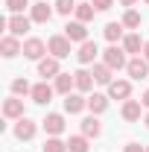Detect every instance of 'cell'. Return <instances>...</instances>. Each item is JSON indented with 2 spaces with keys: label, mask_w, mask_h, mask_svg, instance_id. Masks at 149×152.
Here are the masks:
<instances>
[{
  "label": "cell",
  "mask_w": 149,
  "mask_h": 152,
  "mask_svg": "<svg viewBox=\"0 0 149 152\" xmlns=\"http://www.w3.org/2000/svg\"><path fill=\"white\" fill-rule=\"evenodd\" d=\"M102 61L111 67V70H120V67H126L129 61H126V50L123 47H117V44H111L105 53H102Z\"/></svg>",
  "instance_id": "obj_1"
},
{
  "label": "cell",
  "mask_w": 149,
  "mask_h": 152,
  "mask_svg": "<svg viewBox=\"0 0 149 152\" xmlns=\"http://www.w3.org/2000/svg\"><path fill=\"white\" fill-rule=\"evenodd\" d=\"M47 50H50L56 58H67L70 56V38L67 35H53L50 41H47Z\"/></svg>",
  "instance_id": "obj_2"
},
{
  "label": "cell",
  "mask_w": 149,
  "mask_h": 152,
  "mask_svg": "<svg viewBox=\"0 0 149 152\" xmlns=\"http://www.w3.org/2000/svg\"><path fill=\"white\" fill-rule=\"evenodd\" d=\"M44 50H47V44H44L41 38H26V41H23V56L32 58V61H41V58H44Z\"/></svg>",
  "instance_id": "obj_3"
},
{
  "label": "cell",
  "mask_w": 149,
  "mask_h": 152,
  "mask_svg": "<svg viewBox=\"0 0 149 152\" xmlns=\"http://www.w3.org/2000/svg\"><path fill=\"white\" fill-rule=\"evenodd\" d=\"M29 20H32V18H23V15H12V18L6 20V29H9V35H15V38L26 35V32H29Z\"/></svg>",
  "instance_id": "obj_4"
},
{
  "label": "cell",
  "mask_w": 149,
  "mask_h": 152,
  "mask_svg": "<svg viewBox=\"0 0 149 152\" xmlns=\"http://www.w3.org/2000/svg\"><path fill=\"white\" fill-rule=\"evenodd\" d=\"M0 53H3L6 58H15L18 53H23V44H20L15 35H3L0 38Z\"/></svg>",
  "instance_id": "obj_5"
},
{
  "label": "cell",
  "mask_w": 149,
  "mask_h": 152,
  "mask_svg": "<svg viewBox=\"0 0 149 152\" xmlns=\"http://www.w3.org/2000/svg\"><path fill=\"white\" fill-rule=\"evenodd\" d=\"M41 123H44V132L50 134V137H58V134L64 132V117L61 114H47Z\"/></svg>",
  "instance_id": "obj_6"
},
{
  "label": "cell",
  "mask_w": 149,
  "mask_h": 152,
  "mask_svg": "<svg viewBox=\"0 0 149 152\" xmlns=\"http://www.w3.org/2000/svg\"><path fill=\"white\" fill-rule=\"evenodd\" d=\"M64 35L70 38V41L85 44V41H88V29H85V23H82V20H70V23L64 26Z\"/></svg>",
  "instance_id": "obj_7"
},
{
  "label": "cell",
  "mask_w": 149,
  "mask_h": 152,
  "mask_svg": "<svg viewBox=\"0 0 149 152\" xmlns=\"http://www.w3.org/2000/svg\"><path fill=\"white\" fill-rule=\"evenodd\" d=\"M61 70H58V58L50 56V58H41L38 61V76H44V82L47 79H53V76H58Z\"/></svg>",
  "instance_id": "obj_8"
},
{
  "label": "cell",
  "mask_w": 149,
  "mask_h": 152,
  "mask_svg": "<svg viewBox=\"0 0 149 152\" xmlns=\"http://www.w3.org/2000/svg\"><path fill=\"white\" fill-rule=\"evenodd\" d=\"M35 129L38 126L29 120V117H20L18 126H15V137H18V140H32V137H35Z\"/></svg>",
  "instance_id": "obj_9"
},
{
  "label": "cell",
  "mask_w": 149,
  "mask_h": 152,
  "mask_svg": "<svg viewBox=\"0 0 149 152\" xmlns=\"http://www.w3.org/2000/svg\"><path fill=\"white\" fill-rule=\"evenodd\" d=\"M126 70H129L131 79H146V76H149V61L137 56V58H131L129 64H126Z\"/></svg>",
  "instance_id": "obj_10"
},
{
  "label": "cell",
  "mask_w": 149,
  "mask_h": 152,
  "mask_svg": "<svg viewBox=\"0 0 149 152\" xmlns=\"http://www.w3.org/2000/svg\"><path fill=\"white\" fill-rule=\"evenodd\" d=\"M3 114H6L9 120H20V117H23V99L9 96V99L3 102Z\"/></svg>",
  "instance_id": "obj_11"
},
{
  "label": "cell",
  "mask_w": 149,
  "mask_h": 152,
  "mask_svg": "<svg viewBox=\"0 0 149 152\" xmlns=\"http://www.w3.org/2000/svg\"><path fill=\"white\" fill-rule=\"evenodd\" d=\"M108 96H111V99H129L131 96V85L126 79H117V82L108 85Z\"/></svg>",
  "instance_id": "obj_12"
},
{
  "label": "cell",
  "mask_w": 149,
  "mask_h": 152,
  "mask_svg": "<svg viewBox=\"0 0 149 152\" xmlns=\"http://www.w3.org/2000/svg\"><path fill=\"white\" fill-rule=\"evenodd\" d=\"M82 108H88V99L82 94H67L64 96V111L67 114H79Z\"/></svg>",
  "instance_id": "obj_13"
},
{
  "label": "cell",
  "mask_w": 149,
  "mask_h": 152,
  "mask_svg": "<svg viewBox=\"0 0 149 152\" xmlns=\"http://www.w3.org/2000/svg\"><path fill=\"white\" fill-rule=\"evenodd\" d=\"M53 91H56V88H50L47 82H38L35 88H32V102H38V105L50 102V99H53Z\"/></svg>",
  "instance_id": "obj_14"
},
{
  "label": "cell",
  "mask_w": 149,
  "mask_h": 152,
  "mask_svg": "<svg viewBox=\"0 0 149 152\" xmlns=\"http://www.w3.org/2000/svg\"><path fill=\"white\" fill-rule=\"evenodd\" d=\"M50 18H53V9L47 6V0L44 3H32V20L35 23H47Z\"/></svg>",
  "instance_id": "obj_15"
},
{
  "label": "cell",
  "mask_w": 149,
  "mask_h": 152,
  "mask_svg": "<svg viewBox=\"0 0 149 152\" xmlns=\"http://www.w3.org/2000/svg\"><path fill=\"white\" fill-rule=\"evenodd\" d=\"M96 53H99V50H96V44H93V41H85V44L79 47V53H76V58H79L82 64H91L93 58H96Z\"/></svg>",
  "instance_id": "obj_16"
},
{
  "label": "cell",
  "mask_w": 149,
  "mask_h": 152,
  "mask_svg": "<svg viewBox=\"0 0 149 152\" xmlns=\"http://www.w3.org/2000/svg\"><path fill=\"white\" fill-rule=\"evenodd\" d=\"M70 88H76V76L73 73H58L56 76V91L67 96V94H70Z\"/></svg>",
  "instance_id": "obj_17"
},
{
  "label": "cell",
  "mask_w": 149,
  "mask_h": 152,
  "mask_svg": "<svg viewBox=\"0 0 149 152\" xmlns=\"http://www.w3.org/2000/svg\"><path fill=\"white\" fill-rule=\"evenodd\" d=\"M91 73H93V79H96L99 85H111V82H114V79H111V73H114V70L108 67V64H105V61H102V64H93V70H91Z\"/></svg>",
  "instance_id": "obj_18"
},
{
  "label": "cell",
  "mask_w": 149,
  "mask_h": 152,
  "mask_svg": "<svg viewBox=\"0 0 149 152\" xmlns=\"http://www.w3.org/2000/svg\"><path fill=\"white\" fill-rule=\"evenodd\" d=\"M99 132H102V123L96 117H85L82 120V134L85 137H99Z\"/></svg>",
  "instance_id": "obj_19"
},
{
  "label": "cell",
  "mask_w": 149,
  "mask_h": 152,
  "mask_svg": "<svg viewBox=\"0 0 149 152\" xmlns=\"http://www.w3.org/2000/svg\"><path fill=\"white\" fill-rule=\"evenodd\" d=\"M123 120H129V123L140 120V102L137 99H126L123 102Z\"/></svg>",
  "instance_id": "obj_20"
},
{
  "label": "cell",
  "mask_w": 149,
  "mask_h": 152,
  "mask_svg": "<svg viewBox=\"0 0 149 152\" xmlns=\"http://www.w3.org/2000/svg\"><path fill=\"white\" fill-rule=\"evenodd\" d=\"M88 108H91L93 114H102L105 108H108V96H105V94H93V96H88Z\"/></svg>",
  "instance_id": "obj_21"
},
{
  "label": "cell",
  "mask_w": 149,
  "mask_h": 152,
  "mask_svg": "<svg viewBox=\"0 0 149 152\" xmlns=\"http://www.w3.org/2000/svg\"><path fill=\"white\" fill-rule=\"evenodd\" d=\"M76 88H79V91H91L93 88V82H96V79H93V73H88V70H76Z\"/></svg>",
  "instance_id": "obj_22"
},
{
  "label": "cell",
  "mask_w": 149,
  "mask_h": 152,
  "mask_svg": "<svg viewBox=\"0 0 149 152\" xmlns=\"http://www.w3.org/2000/svg\"><path fill=\"white\" fill-rule=\"evenodd\" d=\"M91 146H88V137L85 134H73L70 140H67V152H88Z\"/></svg>",
  "instance_id": "obj_23"
},
{
  "label": "cell",
  "mask_w": 149,
  "mask_h": 152,
  "mask_svg": "<svg viewBox=\"0 0 149 152\" xmlns=\"http://www.w3.org/2000/svg\"><path fill=\"white\" fill-rule=\"evenodd\" d=\"M102 32H105V38H108L111 44H117V41L123 38V23H117V20H111V23H105V29H102Z\"/></svg>",
  "instance_id": "obj_24"
},
{
  "label": "cell",
  "mask_w": 149,
  "mask_h": 152,
  "mask_svg": "<svg viewBox=\"0 0 149 152\" xmlns=\"http://www.w3.org/2000/svg\"><path fill=\"white\" fill-rule=\"evenodd\" d=\"M93 3H76V20H82V23H88L93 18Z\"/></svg>",
  "instance_id": "obj_25"
},
{
  "label": "cell",
  "mask_w": 149,
  "mask_h": 152,
  "mask_svg": "<svg viewBox=\"0 0 149 152\" xmlns=\"http://www.w3.org/2000/svg\"><path fill=\"white\" fill-rule=\"evenodd\" d=\"M41 152H67V143L58 140V137H47L44 146H41Z\"/></svg>",
  "instance_id": "obj_26"
},
{
  "label": "cell",
  "mask_w": 149,
  "mask_h": 152,
  "mask_svg": "<svg viewBox=\"0 0 149 152\" xmlns=\"http://www.w3.org/2000/svg\"><path fill=\"white\" fill-rule=\"evenodd\" d=\"M123 50H126V53H140V35H134V32L126 35L123 38Z\"/></svg>",
  "instance_id": "obj_27"
},
{
  "label": "cell",
  "mask_w": 149,
  "mask_h": 152,
  "mask_svg": "<svg viewBox=\"0 0 149 152\" xmlns=\"http://www.w3.org/2000/svg\"><path fill=\"white\" fill-rule=\"evenodd\" d=\"M26 94H32L29 82H26V79H15V82H12V96H26Z\"/></svg>",
  "instance_id": "obj_28"
},
{
  "label": "cell",
  "mask_w": 149,
  "mask_h": 152,
  "mask_svg": "<svg viewBox=\"0 0 149 152\" xmlns=\"http://www.w3.org/2000/svg\"><path fill=\"white\" fill-rule=\"evenodd\" d=\"M123 26H129V29H134V26H140V15L134 12V9H129L126 15H123V20H120Z\"/></svg>",
  "instance_id": "obj_29"
},
{
  "label": "cell",
  "mask_w": 149,
  "mask_h": 152,
  "mask_svg": "<svg viewBox=\"0 0 149 152\" xmlns=\"http://www.w3.org/2000/svg\"><path fill=\"white\" fill-rule=\"evenodd\" d=\"M56 12H58V15H70V12H76V0H56Z\"/></svg>",
  "instance_id": "obj_30"
},
{
  "label": "cell",
  "mask_w": 149,
  "mask_h": 152,
  "mask_svg": "<svg viewBox=\"0 0 149 152\" xmlns=\"http://www.w3.org/2000/svg\"><path fill=\"white\" fill-rule=\"evenodd\" d=\"M26 6H29V0H6V9H9V12H15V15H20Z\"/></svg>",
  "instance_id": "obj_31"
},
{
  "label": "cell",
  "mask_w": 149,
  "mask_h": 152,
  "mask_svg": "<svg viewBox=\"0 0 149 152\" xmlns=\"http://www.w3.org/2000/svg\"><path fill=\"white\" fill-rule=\"evenodd\" d=\"M111 6H114V0H93V9L96 12H108Z\"/></svg>",
  "instance_id": "obj_32"
},
{
  "label": "cell",
  "mask_w": 149,
  "mask_h": 152,
  "mask_svg": "<svg viewBox=\"0 0 149 152\" xmlns=\"http://www.w3.org/2000/svg\"><path fill=\"white\" fill-rule=\"evenodd\" d=\"M123 152H146V149H143L140 143H126V149H123Z\"/></svg>",
  "instance_id": "obj_33"
},
{
  "label": "cell",
  "mask_w": 149,
  "mask_h": 152,
  "mask_svg": "<svg viewBox=\"0 0 149 152\" xmlns=\"http://www.w3.org/2000/svg\"><path fill=\"white\" fill-rule=\"evenodd\" d=\"M143 58H146V61H149V41H146V44H143Z\"/></svg>",
  "instance_id": "obj_34"
},
{
  "label": "cell",
  "mask_w": 149,
  "mask_h": 152,
  "mask_svg": "<svg viewBox=\"0 0 149 152\" xmlns=\"http://www.w3.org/2000/svg\"><path fill=\"white\" fill-rule=\"evenodd\" d=\"M140 102H143V105H146V108H149V91H146V94H143V99H140Z\"/></svg>",
  "instance_id": "obj_35"
},
{
  "label": "cell",
  "mask_w": 149,
  "mask_h": 152,
  "mask_svg": "<svg viewBox=\"0 0 149 152\" xmlns=\"http://www.w3.org/2000/svg\"><path fill=\"white\" fill-rule=\"evenodd\" d=\"M120 3H123V6H134L137 0H120Z\"/></svg>",
  "instance_id": "obj_36"
},
{
  "label": "cell",
  "mask_w": 149,
  "mask_h": 152,
  "mask_svg": "<svg viewBox=\"0 0 149 152\" xmlns=\"http://www.w3.org/2000/svg\"><path fill=\"white\" fill-rule=\"evenodd\" d=\"M146 129H149V114H146Z\"/></svg>",
  "instance_id": "obj_37"
},
{
  "label": "cell",
  "mask_w": 149,
  "mask_h": 152,
  "mask_svg": "<svg viewBox=\"0 0 149 152\" xmlns=\"http://www.w3.org/2000/svg\"><path fill=\"white\" fill-rule=\"evenodd\" d=\"M143 3H149V0H143Z\"/></svg>",
  "instance_id": "obj_38"
},
{
  "label": "cell",
  "mask_w": 149,
  "mask_h": 152,
  "mask_svg": "<svg viewBox=\"0 0 149 152\" xmlns=\"http://www.w3.org/2000/svg\"><path fill=\"white\" fill-rule=\"evenodd\" d=\"M146 152H149V146H146Z\"/></svg>",
  "instance_id": "obj_39"
}]
</instances>
